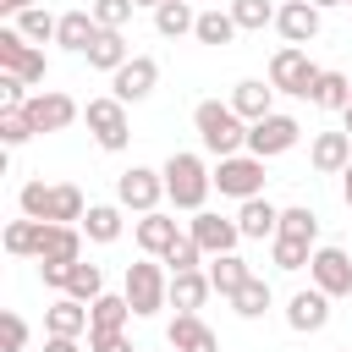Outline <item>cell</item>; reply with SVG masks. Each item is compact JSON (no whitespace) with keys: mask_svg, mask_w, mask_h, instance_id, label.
I'll return each instance as SVG.
<instances>
[{"mask_svg":"<svg viewBox=\"0 0 352 352\" xmlns=\"http://www.w3.org/2000/svg\"><path fill=\"white\" fill-rule=\"evenodd\" d=\"M319 16H324L319 6H308V0H286V6L275 11V28H280V38H286V44H297V50H302V44H314V38H319Z\"/></svg>","mask_w":352,"mask_h":352,"instance_id":"2e32d148","label":"cell"},{"mask_svg":"<svg viewBox=\"0 0 352 352\" xmlns=\"http://www.w3.org/2000/svg\"><path fill=\"white\" fill-rule=\"evenodd\" d=\"M16 209L28 220H44V226H82L88 198H82L77 182H22L16 187Z\"/></svg>","mask_w":352,"mask_h":352,"instance_id":"6da1fadb","label":"cell"},{"mask_svg":"<svg viewBox=\"0 0 352 352\" xmlns=\"http://www.w3.org/2000/svg\"><path fill=\"white\" fill-rule=\"evenodd\" d=\"M33 132H38V126H33L28 104H22V110H0V143H6V148H22Z\"/></svg>","mask_w":352,"mask_h":352,"instance_id":"ab89813d","label":"cell"},{"mask_svg":"<svg viewBox=\"0 0 352 352\" xmlns=\"http://www.w3.org/2000/svg\"><path fill=\"white\" fill-rule=\"evenodd\" d=\"M0 346H6V352H22V346H28V319H22L16 308L0 314Z\"/></svg>","mask_w":352,"mask_h":352,"instance_id":"7bdbcfd3","label":"cell"},{"mask_svg":"<svg viewBox=\"0 0 352 352\" xmlns=\"http://www.w3.org/2000/svg\"><path fill=\"white\" fill-rule=\"evenodd\" d=\"M198 28V11L187 6V0H165L160 11H154V33L160 38H182V33H192Z\"/></svg>","mask_w":352,"mask_h":352,"instance_id":"1f68e13d","label":"cell"},{"mask_svg":"<svg viewBox=\"0 0 352 352\" xmlns=\"http://www.w3.org/2000/svg\"><path fill=\"white\" fill-rule=\"evenodd\" d=\"M38 248H44V220H11L6 226V253L11 258H38Z\"/></svg>","mask_w":352,"mask_h":352,"instance_id":"4dcf8cb0","label":"cell"},{"mask_svg":"<svg viewBox=\"0 0 352 352\" xmlns=\"http://www.w3.org/2000/svg\"><path fill=\"white\" fill-rule=\"evenodd\" d=\"M308 258H314V242H297V236H275V242H270V264L286 270V275L308 270Z\"/></svg>","mask_w":352,"mask_h":352,"instance_id":"d590c367","label":"cell"},{"mask_svg":"<svg viewBox=\"0 0 352 352\" xmlns=\"http://www.w3.org/2000/svg\"><path fill=\"white\" fill-rule=\"evenodd\" d=\"M226 11L236 16V28H242V33H264V28L275 22V11H280V6H270V0H231Z\"/></svg>","mask_w":352,"mask_h":352,"instance_id":"8d00e7d4","label":"cell"},{"mask_svg":"<svg viewBox=\"0 0 352 352\" xmlns=\"http://www.w3.org/2000/svg\"><path fill=\"white\" fill-rule=\"evenodd\" d=\"M270 302H275V292H270V280H264V275H253V280L231 297L236 319H264V314H270Z\"/></svg>","mask_w":352,"mask_h":352,"instance_id":"e575fe53","label":"cell"},{"mask_svg":"<svg viewBox=\"0 0 352 352\" xmlns=\"http://www.w3.org/2000/svg\"><path fill=\"white\" fill-rule=\"evenodd\" d=\"M236 231H242V242H275L280 236V209L270 198H248L236 209Z\"/></svg>","mask_w":352,"mask_h":352,"instance_id":"ffe728a7","label":"cell"},{"mask_svg":"<svg viewBox=\"0 0 352 352\" xmlns=\"http://www.w3.org/2000/svg\"><path fill=\"white\" fill-rule=\"evenodd\" d=\"M88 319H94V330H126V319H138V314H132L126 292H104L88 302Z\"/></svg>","mask_w":352,"mask_h":352,"instance_id":"f1b7e54d","label":"cell"},{"mask_svg":"<svg viewBox=\"0 0 352 352\" xmlns=\"http://www.w3.org/2000/svg\"><path fill=\"white\" fill-rule=\"evenodd\" d=\"M314 104H319V110H336V116H341V110L352 104V77H346V72H319Z\"/></svg>","mask_w":352,"mask_h":352,"instance_id":"d6a6232c","label":"cell"},{"mask_svg":"<svg viewBox=\"0 0 352 352\" xmlns=\"http://www.w3.org/2000/svg\"><path fill=\"white\" fill-rule=\"evenodd\" d=\"M33 94H28V82L22 77H11V72H0V110H22Z\"/></svg>","mask_w":352,"mask_h":352,"instance_id":"ee69618b","label":"cell"},{"mask_svg":"<svg viewBox=\"0 0 352 352\" xmlns=\"http://www.w3.org/2000/svg\"><path fill=\"white\" fill-rule=\"evenodd\" d=\"M66 297H77V302L104 297V270H99V264H88V258H77V264H72V275H66Z\"/></svg>","mask_w":352,"mask_h":352,"instance_id":"836d02e7","label":"cell"},{"mask_svg":"<svg viewBox=\"0 0 352 352\" xmlns=\"http://www.w3.org/2000/svg\"><path fill=\"white\" fill-rule=\"evenodd\" d=\"M341 352H352V346H341Z\"/></svg>","mask_w":352,"mask_h":352,"instance_id":"db71d44e","label":"cell"},{"mask_svg":"<svg viewBox=\"0 0 352 352\" xmlns=\"http://www.w3.org/2000/svg\"><path fill=\"white\" fill-rule=\"evenodd\" d=\"M154 88H160V60H154V55H132V60L110 77V94H116L121 104H143Z\"/></svg>","mask_w":352,"mask_h":352,"instance_id":"7c38bea8","label":"cell"},{"mask_svg":"<svg viewBox=\"0 0 352 352\" xmlns=\"http://www.w3.org/2000/svg\"><path fill=\"white\" fill-rule=\"evenodd\" d=\"M132 6H148V11H160V6H165V0H132Z\"/></svg>","mask_w":352,"mask_h":352,"instance_id":"f5cc1de1","label":"cell"},{"mask_svg":"<svg viewBox=\"0 0 352 352\" xmlns=\"http://www.w3.org/2000/svg\"><path fill=\"white\" fill-rule=\"evenodd\" d=\"M88 352H132L126 330H88Z\"/></svg>","mask_w":352,"mask_h":352,"instance_id":"f6af8a7d","label":"cell"},{"mask_svg":"<svg viewBox=\"0 0 352 352\" xmlns=\"http://www.w3.org/2000/svg\"><path fill=\"white\" fill-rule=\"evenodd\" d=\"M44 352H82L72 336H44Z\"/></svg>","mask_w":352,"mask_h":352,"instance_id":"7dc6e473","label":"cell"},{"mask_svg":"<svg viewBox=\"0 0 352 352\" xmlns=\"http://www.w3.org/2000/svg\"><path fill=\"white\" fill-rule=\"evenodd\" d=\"M214 187H220V198H236V204L264 198V160H258V154H231V160H220V165H214Z\"/></svg>","mask_w":352,"mask_h":352,"instance_id":"ba28073f","label":"cell"},{"mask_svg":"<svg viewBox=\"0 0 352 352\" xmlns=\"http://www.w3.org/2000/svg\"><path fill=\"white\" fill-rule=\"evenodd\" d=\"M38 0H0V11H11V16H22V11H33Z\"/></svg>","mask_w":352,"mask_h":352,"instance_id":"c3c4849f","label":"cell"},{"mask_svg":"<svg viewBox=\"0 0 352 352\" xmlns=\"http://www.w3.org/2000/svg\"><path fill=\"white\" fill-rule=\"evenodd\" d=\"M286 324H292L297 336H319V330L330 324V297H324L319 286L292 292V297H286Z\"/></svg>","mask_w":352,"mask_h":352,"instance_id":"9a60e30c","label":"cell"},{"mask_svg":"<svg viewBox=\"0 0 352 352\" xmlns=\"http://www.w3.org/2000/svg\"><path fill=\"white\" fill-rule=\"evenodd\" d=\"M132 236H138V248H143V258H165V253H170V242L182 236V226H176V214H165V209H154V214H138V226H132Z\"/></svg>","mask_w":352,"mask_h":352,"instance_id":"e0dca14e","label":"cell"},{"mask_svg":"<svg viewBox=\"0 0 352 352\" xmlns=\"http://www.w3.org/2000/svg\"><path fill=\"white\" fill-rule=\"evenodd\" d=\"M121 231H126L121 204H88V214H82V236H88V242L110 248V242H121Z\"/></svg>","mask_w":352,"mask_h":352,"instance_id":"484cf974","label":"cell"},{"mask_svg":"<svg viewBox=\"0 0 352 352\" xmlns=\"http://www.w3.org/2000/svg\"><path fill=\"white\" fill-rule=\"evenodd\" d=\"M66 275H72V264H38V280L44 286H60L66 292Z\"/></svg>","mask_w":352,"mask_h":352,"instance_id":"bcb514c9","label":"cell"},{"mask_svg":"<svg viewBox=\"0 0 352 352\" xmlns=\"http://www.w3.org/2000/svg\"><path fill=\"white\" fill-rule=\"evenodd\" d=\"M165 341H170L176 352H220V336H214L198 314H176V319L165 324Z\"/></svg>","mask_w":352,"mask_h":352,"instance_id":"7402d4cb","label":"cell"},{"mask_svg":"<svg viewBox=\"0 0 352 352\" xmlns=\"http://www.w3.org/2000/svg\"><path fill=\"white\" fill-rule=\"evenodd\" d=\"M165 198H170V209H182V214H198L204 204H209V192H214V170L198 160V154H187V148H176L165 165Z\"/></svg>","mask_w":352,"mask_h":352,"instance_id":"3957f363","label":"cell"},{"mask_svg":"<svg viewBox=\"0 0 352 352\" xmlns=\"http://www.w3.org/2000/svg\"><path fill=\"white\" fill-rule=\"evenodd\" d=\"M165 270H170V275H182V270H204V248L182 231V236L170 242V253H165Z\"/></svg>","mask_w":352,"mask_h":352,"instance_id":"60d3db41","label":"cell"},{"mask_svg":"<svg viewBox=\"0 0 352 352\" xmlns=\"http://www.w3.org/2000/svg\"><path fill=\"white\" fill-rule=\"evenodd\" d=\"M248 280H253V270H248V258H242V253H220V258H209V286H214L226 302H231Z\"/></svg>","mask_w":352,"mask_h":352,"instance_id":"4316f807","label":"cell"},{"mask_svg":"<svg viewBox=\"0 0 352 352\" xmlns=\"http://www.w3.org/2000/svg\"><path fill=\"white\" fill-rule=\"evenodd\" d=\"M82 60H88L94 72H110V77H116V72L132 60V44H126L121 33H110V28H99V38L88 44V55H82Z\"/></svg>","mask_w":352,"mask_h":352,"instance_id":"d4e9b609","label":"cell"},{"mask_svg":"<svg viewBox=\"0 0 352 352\" xmlns=\"http://www.w3.org/2000/svg\"><path fill=\"white\" fill-rule=\"evenodd\" d=\"M297 138H302V121H297V116H286V110H275V116H264V121H253V126H248V154L275 160V154L297 148Z\"/></svg>","mask_w":352,"mask_h":352,"instance_id":"30bf717a","label":"cell"},{"mask_svg":"<svg viewBox=\"0 0 352 352\" xmlns=\"http://www.w3.org/2000/svg\"><path fill=\"white\" fill-rule=\"evenodd\" d=\"M280 236H297V242H319V214L308 204H292L280 209Z\"/></svg>","mask_w":352,"mask_h":352,"instance_id":"f35d334b","label":"cell"},{"mask_svg":"<svg viewBox=\"0 0 352 352\" xmlns=\"http://www.w3.org/2000/svg\"><path fill=\"white\" fill-rule=\"evenodd\" d=\"M99 38V22H94V11H66L60 16V28H55V44L60 50H72V55H88V44Z\"/></svg>","mask_w":352,"mask_h":352,"instance_id":"83f0119b","label":"cell"},{"mask_svg":"<svg viewBox=\"0 0 352 352\" xmlns=\"http://www.w3.org/2000/svg\"><path fill=\"white\" fill-rule=\"evenodd\" d=\"M341 132H346V138H352V104H346V110H341Z\"/></svg>","mask_w":352,"mask_h":352,"instance_id":"f907efd6","label":"cell"},{"mask_svg":"<svg viewBox=\"0 0 352 352\" xmlns=\"http://www.w3.org/2000/svg\"><path fill=\"white\" fill-rule=\"evenodd\" d=\"M94 330V319H88V302H77V297H55L50 308H44V336H72V341H82Z\"/></svg>","mask_w":352,"mask_h":352,"instance_id":"ac0fdd59","label":"cell"},{"mask_svg":"<svg viewBox=\"0 0 352 352\" xmlns=\"http://www.w3.org/2000/svg\"><path fill=\"white\" fill-rule=\"evenodd\" d=\"M308 6H319V11H324V6H346V0H308Z\"/></svg>","mask_w":352,"mask_h":352,"instance_id":"816d5d0a","label":"cell"},{"mask_svg":"<svg viewBox=\"0 0 352 352\" xmlns=\"http://www.w3.org/2000/svg\"><path fill=\"white\" fill-rule=\"evenodd\" d=\"M192 126H198V143H204L214 160H231V154L248 148V121L231 110V99H226V104H220V99H198V104H192Z\"/></svg>","mask_w":352,"mask_h":352,"instance_id":"7a4b0ae2","label":"cell"},{"mask_svg":"<svg viewBox=\"0 0 352 352\" xmlns=\"http://www.w3.org/2000/svg\"><path fill=\"white\" fill-rule=\"evenodd\" d=\"M236 33H242V28H236V16H231V11H220V6L198 11V28H192V38H198V44H214V50H220V44H231Z\"/></svg>","mask_w":352,"mask_h":352,"instance_id":"f546056e","label":"cell"},{"mask_svg":"<svg viewBox=\"0 0 352 352\" xmlns=\"http://www.w3.org/2000/svg\"><path fill=\"white\" fill-rule=\"evenodd\" d=\"M28 116H33L38 132H66V126L82 116V104H77L72 94H60V88H38V94L28 99Z\"/></svg>","mask_w":352,"mask_h":352,"instance_id":"5bb4252c","label":"cell"},{"mask_svg":"<svg viewBox=\"0 0 352 352\" xmlns=\"http://www.w3.org/2000/svg\"><path fill=\"white\" fill-rule=\"evenodd\" d=\"M308 286H319L330 302H336V297H352V258H346V248H314V258H308Z\"/></svg>","mask_w":352,"mask_h":352,"instance_id":"8fae6325","label":"cell"},{"mask_svg":"<svg viewBox=\"0 0 352 352\" xmlns=\"http://www.w3.org/2000/svg\"><path fill=\"white\" fill-rule=\"evenodd\" d=\"M341 204H346V209H352V165H346V170H341Z\"/></svg>","mask_w":352,"mask_h":352,"instance_id":"681fc988","label":"cell"},{"mask_svg":"<svg viewBox=\"0 0 352 352\" xmlns=\"http://www.w3.org/2000/svg\"><path fill=\"white\" fill-rule=\"evenodd\" d=\"M308 165H314L319 176H341V170L352 165V138H346V132H314Z\"/></svg>","mask_w":352,"mask_h":352,"instance_id":"d6986e66","label":"cell"},{"mask_svg":"<svg viewBox=\"0 0 352 352\" xmlns=\"http://www.w3.org/2000/svg\"><path fill=\"white\" fill-rule=\"evenodd\" d=\"M319 72H324V66H314V60H308V50H297V44H280V50L270 55V88H275V94L314 99Z\"/></svg>","mask_w":352,"mask_h":352,"instance_id":"5b68a950","label":"cell"},{"mask_svg":"<svg viewBox=\"0 0 352 352\" xmlns=\"http://www.w3.org/2000/svg\"><path fill=\"white\" fill-rule=\"evenodd\" d=\"M346 6H352V0H346Z\"/></svg>","mask_w":352,"mask_h":352,"instance_id":"11a10c76","label":"cell"},{"mask_svg":"<svg viewBox=\"0 0 352 352\" xmlns=\"http://www.w3.org/2000/svg\"><path fill=\"white\" fill-rule=\"evenodd\" d=\"M209 270H182V275H170V308L176 314H198L204 302H209Z\"/></svg>","mask_w":352,"mask_h":352,"instance_id":"cb8c5ba5","label":"cell"},{"mask_svg":"<svg viewBox=\"0 0 352 352\" xmlns=\"http://www.w3.org/2000/svg\"><path fill=\"white\" fill-rule=\"evenodd\" d=\"M165 198V170H148V165H126L116 176V204L132 209V214H154Z\"/></svg>","mask_w":352,"mask_h":352,"instance_id":"9c48e42d","label":"cell"},{"mask_svg":"<svg viewBox=\"0 0 352 352\" xmlns=\"http://www.w3.org/2000/svg\"><path fill=\"white\" fill-rule=\"evenodd\" d=\"M82 258V226H44L38 264H77Z\"/></svg>","mask_w":352,"mask_h":352,"instance_id":"603a6c76","label":"cell"},{"mask_svg":"<svg viewBox=\"0 0 352 352\" xmlns=\"http://www.w3.org/2000/svg\"><path fill=\"white\" fill-rule=\"evenodd\" d=\"M187 236L204 248V258H220V253H236V242H242V231H236V220H226V214H209V209H198L192 220H187Z\"/></svg>","mask_w":352,"mask_h":352,"instance_id":"4fadbf2b","label":"cell"},{"mask_svg":"<svg viewBox=\"0 0 352 352\" xmlns=\"http://www.w3.org/2000/svg\"><path fill=\"white\" fill-rule=\"evenodd\" d=\"M231 110L253 126V121H264V116H275V88L264 82V77H242L236 88H231Z\"/></svg>","mask_w":352,"mask_h":352,"instance_id":"44dd1931","label":"cell"},{"mask_svg":"<svg viewBox=\"0 0 352 352\" xmlns=\"http://www.w3.org/2000/svg\"><path fill=\"white\" fill-rule=\"evenodd\" d=\"M88 11H94V22H99V28H110V33H121V28L132 22V11H138V6H132V0H94Z\"/></svg>","mask_w":352,"mask_h":352,"instance_id":"b9f144b4","label":"cell"},{"mask_svg":"<svg viewBox=\"0 0 352 352\" xmlns=\"http://www.w3.org/2000/svg\"><path fill=\"white\" fill-rule=\"evenodd\" d=\"M187 6H192V0H187Z\"/></svg>","mask_w":352,"mask_h":352,"instance_id":"9f6ffc18","label":"cell"},{"mask_svg":"<svg viewBox=\"0 0 352 352\" xmlns=\"http://www.w3.org/2000/svg\"><path fill=\"white\" fill-rule=\"evenodd\" d=\"M126 302H132V314L138 319H154L160 308H170V270H165V258H138V264H126Z\"/></svg>","mask_w":352,"mask_h":352,"instance_id":"277c9868","label":"cell"},{"mask_svg":"<svg viewBox=\"0 0 352 352\" xmlns=\"http://www.w3.org/2000/svg\"><path fill=\"white\" fill-rule=\"evenodd\" d=\"M0 72L22 77L28 88H38V82L50 77V55H44L38 44H28L16 28H0Z\"/></svg>","mask_w":352,"mask_h":352,"instance_id":"52a82bcc","label":"cell"},{"mask_svg":"<svg viewBox=\"0 0 352 352\" xmlns=\"http://www.w3.org/2000/svg\"><path fill=\"white\" fill-rule=\"evenodd\" d=\"M82 121H88V132H94V143H99L104 154H121V148L132 143V121H126V104H121L116 94L88 99V104H82Z\"/></svg>","mask_w":352,"mask_h":352,"instance_id":"8992f818","label":"cell"},{"mask_svg":"<svg viewBox=\"0 0 352 352\" xmlns=\"http://www.w3.org/2000/svg\"><path fill=\"white\" fill-rule=\"evenodd\" d=\"M11 28H16V33L28 38V44H50V38H55V28H60V16H50L44 6H33V11H22V16L11 22Z\"/></svg>","mask_w":352,"mask_h":352,"instance_id":"74e56055","label":"cell"}]
</instances>
